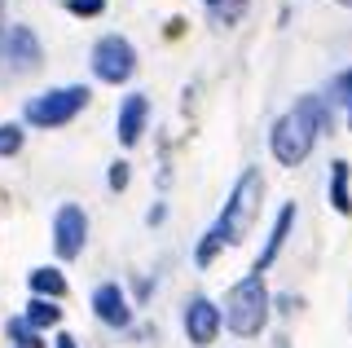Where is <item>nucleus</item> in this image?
Here are the masks:
<instances>
[{"instance_id": "f257e3e1", "label": "nucleus", "mask_w": 352, "mask_h": 348, "mask_svg": "<svg viewBox=\"0 0 352 348\" xmlns=\"http://www.w3.org/2000/svg\"><path fill=\"white\" fill-rule=\"evenodd\" d=\"M260 199H264V181H260L256 168H247L238 177L234 194L225 199V212L216 216L212 234L198 243V265H212V256L220 252V243H242V238L251 234V221H256V212H260Z\"/></svg>"}, {"instance_id": "f03ea898", "label": "nucleus", "mask_w": 352, "mask_h": 348, "mask_svg": "<svg viewBox=\"0 0 352 348\" xmlns=\"http://www.w3.org/2000/svg\"><path fill=\"white\" fill-rule=\"evenodd\" d=\"M322 124H326V102L322 97H300L278 119V128H273V155H278V163H286V168L304 163L317 133H322Z\"/></svg>"}, {"instance_id": "7ed1b4c3", "label": "nucleus", "mask_w": 352, "mask_h": 348, "mask_svg": "<svg viewBox=\"0 0 352 348\" xmlns=\"http://www.w3.org/2000/svg\"><path fill=\"white\" fill-rule=\"evenodd\" d=\"M269 291H264V278L247 274L242 282H234L225 296V326L234 335H260L269 326Z\"/></svg>"}, {"instance_id": "20e7f679", "label": "nucleus", "mask_w": 352, "mask_h": 348, "mask_svg": "<svg viewBox=\"0 0 352 348\" xmlns=\"http://www.w3.org/2000/svg\"><path fill=\"white\" fill-rule=\"evenodd\" d=\"M84 106H88V89L71 84V89H53V93L36 97V102H27V119L36 128H58V124H71Z\"/></svg>"}, {"instance_id": "39448f33", "label": "nucleus", "mask_w": 352, "mask_h": 348, "mask_svg": "<svg viewBox=\"0 0 352 348\" xmlns=\"http://www.w3.org/2000/svg\"><path fill=\"white\" fill-rule=\"evenodd\" d=\"M93 71L97 80L106 84H124L132 71H137V53H132V45L124 36H102L93 45Z\"/></svg>"}, {"instance_id": "423d86ee", "label": "nucleus", "mask_w": 352, "mask_h": 348, "mask_svg": "<svg viewBox=\"0 0 352 348\" xmlns=\"http://www.w3.org/2000/svg\"><path fill=\"white\" fill-rule=\"evenodd\" d=\"M84 238H88V216H84V208H75V203L58 208V216H53V247H58V256L62 260L80 256L84 252Z\"/></svg>"}, {"instance_id": "0eeeda50", "label": "nucleus", "mask_w": 352, "mask_h": 348, "mask_svg": "<svg viewBox=\"0 0 352 348\" xmlns=\"http://www.w3.org/2000/svg\"><path fill=\"white\" fill-rule=\"evenodd\" d=\"M0 53H5V62H9V71H18V75H27V71H36L40 67V40L31 36V27H5L0 31Z\"/></svg>"}, {"instance_id": "6e6552de", "label": "nucleus", "mask_w": 352, "mask_h": 348, "mask_svg": "<svg viewBox=\"0 0 352 348\" xmlns=\"http://www.w3.org/2000/svg\"><path fill=\"white\" fill-rule=\"evenodd\" d=\"M220 322H225V313H220L212 300L198 296V300L185 304V335H190L194 344H203V348H207V344H212L216 335H220Z\"/></svg>"}, {"instance_id": "1a4fd4ad", "label": "nucleus", "mask_w": 352, "mask_h": 348, "mask_svg": "<svg viewBox=\"0 0 352 348\" xmlns=\"http://www.w3.org/2000/svg\"><path fill=\"white\" fill-rule=\"evenodd\" d=\"M93 313L102 318L106 326H128L132 322V309H128V296L115 287V282H106V287L93 291Z\"/></svg>"}, {"instance_id": "9d476101", "label": "nucleus", "mask_w": 352, "mask_h": 348, "mask_svg": "<svg viewBox=\"0 0 352 348\" xmlns=\"http://www.w3.org/2000/svg\"><path fill=\"white\" fill-rule=\"evenodd\" d=\"M146 111H150V102L141 93H128L124 97V106H119V119H115V133L124 146H137L141 141V128H146Z\"/></svg>"}, {"instance_id": "9b49d317", "label": "nucleus", "mask_w": 352, "mask_h": 348, "mask_svg": "<svg viewBox=\"0 0 352 348\" xmlns=\"http://www.w3.org/2000/svg\"><path fill=\"white\" fill-rule=\"evenodd\" d=\"M291 225H295V203H286V208L278 212V225H273V234H269V243H264V252L256 256V265H251V274L264 278V269L273 265V256L282 252V243H286V234H291Z\"/></svg>"}, {"instance_id": "f8f14e48", "label": "nucleus", "mask_w": 352, "mask_h": 348, "mask_svg": "<svg viewBox=\"0 0 352 348\" xmlns=\"http://www.w3.org/2000/svg\"><path fill=\"white\" fill-rule=\"evenodd\" d=\"M330 203H335V212H339V216H348V212H352V194H348V163H344V159L330 163Z\"/></svg>"}, {"instance_id": "ddd939ff", "label": "nucleus", "mask_w": 352, "mask_h": 348, "mask_svg": "<svg viewBox=\"0 0 352 348\" xmlns=\"http://www.w3.org/2000/svg\"><path fill=\"white\" fill-rule=\"evenodd\" d=\"M31 291L44 300H58V296H66V278L58 269H31Z\"/></svg>"}, {"instance_id": "4468645a", "label": "nucleus", "mask_w": 352, "mask_h": 348, "mask_svg": "<svg viewBox=\"0 0 352 348\" xmlns=\"http://www.w3.org/2000/svg\"><path fill=\"white\" fill-rule=\"evenodd\" d=\"M27 322L36 326V331H49V326L62 322V309H58V304H49L44 296H36V300L27 304Z\"/></svg>"}, {"instance_id": "2eb2a0df", "label": "nucleus", "mask_w": 352, "mask_h": 348, "mask_svg": "<svg viewBox=\"0 0 352 348\" xmlns=\"http://www.w3.org/2000/svg\"><path fill=\"white\" fill-rule=\"evenodd\" d=\"M9 340H14V348H44L40 331L27 318H9Z\"/></svg>"}, {"instance_id": "dca6fc26", "label": "nucleus", "mask_w": 352, "mask_h": 348, "mask_svg": "<svg viewBox=\"0 0 352 348\" xmlns=\"http://www.w3.org/2000/svg\"><path fill=\"white\" fill-rule=\"evenodd\" d=\"M18 150H22V128L0 124V155H18Z\"/></svg>"}, {"instance_id": "f3484780", "label": "nucleus", "mask_w": 352, "mask_h": 348, "mask_svg": "<svg viewBox=\"0 0 352 348\" xmlns=\"http://www.w3.org/2000/svg\"><path fill=\"white\" fill-rule=\"evenodd\" d=\"M66 9H71L75 18H93V14L106 9V0H66Z\"/></svg>"}, {"instance_id": "a211bd4d", "label": "nucleus", "mask_w": 352, "mask_h": 348, "mask_svg": "<svg viewBox=\"0 0 352 348\" xmlns=\"http://www.w3.org/2000/svg\"><path fill=\"white\" fill-rule=\"evenodd\" d=\"M335 97H348V124H352V71L335 80V93H330V102H335Z\"/></svg>"}, {"instance_id": "6ab92c4d", "label": "nucleus", "mask_w": 352, "mask_h": 348, "mask_svg": "<svg viewBox=\"0 0 352 348\" xmlns=\"http://www.w3.org/2000/svg\"><path fill=\"white\" fill-rule=\"evenodd\" d=\"M128 186V163H115L110 168V190H124Z\"/></svg>"}, {"instance_id": "aec40b11", "label": "nucleus", "mask_w": 352, "mask_h": 348, "mask_svg": "<svg viewBox=\"0 0 352 348\" xmlns=\"http://www.w3.org/2000/svg\"><path fill=\"white\" fill-rule=\"evenodd\" d=\"M53 344H58V348H80V344H75V335H58Z\"/></svg>"}, {"instance_id": "412c9836", "label": "nucleus", "mask_w": 352, "mask_h": 348, "mask_svg": "<svg viewBox=\"0 0 352 348\" xmlns=\"http://www.w3.org/2000/svg\"><path fill=\"white\" fill-rule=\"evenodd\" d=\"M207 5H220V0H207Z\"/></svg>"}, {"instance_id": "4be33fe9", "label": "nucleus", "mask_w": 352, "mask_h": 348, "mask_svg": "<svg viewBox=\"0 0 352 348\" xmlns=\"http://www.w3.org/2000/svg\"><path fill=\"white\" fill-rule=\"evenodd\" d=\"M344 5H352V0H344Z\"/></svg>"}]
</instances>
